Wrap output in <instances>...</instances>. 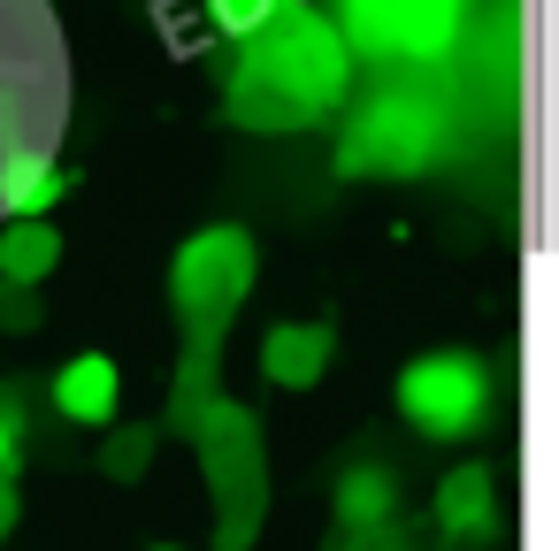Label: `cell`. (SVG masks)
I'll return each instance as SVG.
<instances>
[{"instance_id":"1","label":"cell","mask_w":559,"mask_h":551,"mask_svg":"<svg viewBox=\"0 0 559 551\" xmlns=\"http://www.w3.org/2000/svg\"><path fill=\"white\" fill-rule=\"evenodd\" d=\"M345 85H353V47L337 39L330 16L292 0L269 32L246 39L223 108H230L238 131H307L345 100Z\"/></svg>"},{"instance_id":"2","label":"cell","mask_w":559,"mask_h":551,"mask_svg":"<svg viewBox=\"0 0 559 551\" xmlns=\"http://www.w3.org/2000/svg\"><path fill=\"white\" fill-rule=\"evenodd\" d=\"M185 436H192L207 490H215V551H246L261 536V513H269V436H261L253 406L200 398L185 414Z\"/></svg>"},{"instance_id":"3","label":"cell","mask_w":559,"mask_h":551,"mask_svg":"<svg viewBox=\"0 0 559 551\" xmlns=\"http://www.w3.org/2000/svg\"><path fill=\"white\" fill-rule=\"evenodd\" d=\"M253 276H261V245H253V230H238V223H207V230H192V238L177 245V261H169V307H177L185 345L223 352V337H230V322H238Z\"/></svg>"},{"instance_id":"4","label":"cell","mask_w":559,"mask_h":551,"mask_svg":"<svg viewBox=\"0 0 559 551\" xmlns=\"http://www.w3.org/2000/svg\"><path fill=\"white\" fill-rule=\"evenodd\" d=\"M399 421L429 444H460V436H483L490 406H498V375L483 352L467 345H437V352H414L399 368Z\"/></svg>"},{"instance_id":"5","label":"cell","mask_w":559,"mask_h":551,"mask_svg":"<svg viewBox=\"0 0 559 551\" xmlns=\"http://www.w3.org/2000/svg\"><path fill=\"white\" fill-rule=\"evenodd\" d=\"M444 161V108L414 100V93H376L345 139H337V177H429Z\"/></svg>"},{"instance_id":"6","label":"cell","mask_w":559,"mask_h":551,"mask_svg":"<svg viewBox=\"0 0 559 551\" xmlns=\"http://www.w3.org/2000/svg\"><path fill=\"white\" fill-rule=\"evenodd\" d=\"M337 39L376 62H437L467 24V0H337Z\"/></svg>"},{"instance_id":"7","label":"cell","mask_w":559,"mask_h":551,"mask_svg":"<svg viewBox=\"0 0 559 551\" xmlns=\"http://www.w3.org/2000/svg\"><path fill=\"white\" fill-rule=\"evenodd\" d=\"M429 513H437V536H444L452 551H483V543H498V475H490L483 459L452 467V475L437 482Z\"/></svg>"},{"instance_id":"8","label":"cell","mask_w":559,"mask_h":551,"mask_svg":"<svg viewBox=\"0 0 559 551\" xmlns=\"http://www.w3.org/2000/svg\"><path fill=\"white\" fill-rule=\"evenodd\" d=\"M55 414L70 429H116V414H123V368L108 352H70L55 368Z\"/></svg>"},{"instance_id":"9","label":"cell","mask_w":559,"mask_h":551,"mask_svg":"<svg viewBox=\"0 0 559 551\" xmlns=\"http://www.w3.org/2000/svg\"><path fill=\"white\" fill-rule=\"evenodd\" d=\"M337 368V330L330 322H276L261 337V375L276 391H314Z\"/></svg>"},{"instance_id":"10","label":"cell","mask_w":559,"mask_h":551,"mask_svg":"<svg viewBox=\"0 0 559 551\" xmlns=\"http://www.w3.org/2000/svg\"><path fill=\"white\" fill-rule=\"evenodd\" d=\"M70 192L62 161L47 146H0V223H32V215H55V200Z\"/></svg>"},{"instance_id":"11","label":"cell","mask_w":559,"mask_h":551,"mask_svg":"<svg viewBox=\"0 0 559 551\" xmlns=\"http://www.w3.org/2000/svg\"><path fill=\"white\" fill-rule=\"evenodd\" d=\"M330 513H337V528H383V520H399V475L383 459H353L337 475Z\"/></svg>"},{"instance_id":"12","label":"cell","mask_w":559,"mask_h":551,"mask_svg":"<svg viewBox=\"0 0 559 551\" xmlns=\"http://www.w3.org/2000/svg\"><path fill=\"white\" fill-rule=\"evenodd\" d=\"M55 268H62V238H55L47 215H32V223H0V284L39 291Z\"/></svg>"},{"instance_id":"13","label":"cell","mask_w":559,"mask_h":551,"mask_svg":"<svg viewBox=\"0 0 559 551\" xmlns=\"http://www.w3.org/2000/svg\"><path fill=\"white\" fill-rule=\"evenodd\" d=\"M200 9H207V24H215L223 39H238V47H246L253 32H269V24L292 9V0H200Z\"/></svg>"},{"instance_id":"14","label":"cell","mask_w":559,"mask_h":551,"mask_svg":"<svg viewBox=\"0 0 559 551\" xmlns=\"http://www.w3.org/2000/svg\"><path fill=\"white\" fill-rule=\"evenodd\" d=\"M154 467V429L139 421V429H108V444H100V475L108 482H139Z\"/></svg>"},{"instance_id":"15","label":"cell","mask_w":559,"mask_h":551,"mask_svg":"<svg viewBox=\"0 0 559 551\" xmlns=\"http://www.w3.org/2000/svg\"><path fill=\"white\" fill-rule=\"evenodd\" d=\"M47 322V307L24 291V284H0V330H9V337H32Z\"/></svg>"},{"instance_id":"16","label":"cell","mask_w":559,"mask_h":551,"mask_svg":"<svg viewBox=\"0 0 559 551\" xmlns=\"http://www.w3.org/2000/svg\"><path fill=\"white\" fill-rule=\"evenodd\" d=\"M337 551H406V536H399V520H383V528H345Z\"/></svg>"},{"instance_id":"17","label":"cell","mask_w":559,"mask_h":551,"mask_svg":"<svg viewBox=\"0 0 559 551\" xmlns=\"http://www.w3.org/2000/svg\"><path fill=\"white\" fill-rule=\"evenodd\" d=\"M16 459H24V414H0V482H16Z\"/></svg>"},{"instance_id":"18","label":"cell","mask_w":559,"mask_h":551,"mask_svg":"<svg viewBox=\"0 0 559 551\" xmlns=\"http://www.w3.org/2000/svg\"><path fill=\"white\" fill-rule=\"evenodd\" d=\"M16 520H24V490H16V482H0V543L16 536Z\"/></svg>"},{"instance_id":"19","label":"cell","mask_w":559,"mask_h":551,"mask_svg":"<svg viewBox=\"0 0 559 551\" xmlns=\"http://www.w3.org/2000/svg\"><path fill=\"white\" fill-rule=\"evenodd\" d=\"M154 551H185V543H154Z\"/></svg>"}]
</instances>
